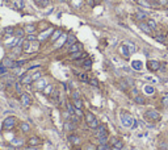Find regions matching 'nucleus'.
<instances>
[{
  "label": "nucleus",
  "mask_w": 168,
  "mask_h": 150,
  "mask_svg": "<svg viewBox=\"0 0 168 150\" xmlns=\"http://www.w3.org/2000/svg\"><path fill=\"white\" fill-rule=\"evenodd\" d=\"M84 117H85V123H87V125H88L89 129H93V130H94V129L101 124L99 121V118H97L92 112H89V111H87V112H85V116H84Z\"/></svg>",
  "instance_id": "nucleus-1"
},
{
  "label": "nucleus",
  "mask_w": 168,
  "mask_h": 150,
  "mask_svg": "<svg viewBox=\"0 0 168 150\" xmlns=\"http://www.w3.org/2000/svg\"><path fill=\"white\" fill-rule=\"evenodd\" d=\"M144 118H146L147 121H151V123H158V121H160V118H162V115H160L156 109H147L146 112H144Z\"/></svg>",
  "instance_id": "nucleus-2"
},
{
  "label": "nucleus",
  "mask_w": 168,
  "mask_h": 150,
  "mask_svg": "<svg viewBox=\"0 0 168 150\" xmlns=\"http://www.w3.org/2000/svg\"><path fill=\"white\" fill-rule=\"evenodd\" d=\"M120 120H121V124H122V126H125V128H131V125H133V123H134L133 116H131L130 113L125 112V111H122V112H121Z\"/></svg>",
  "instance_id": "nucleus-3"
},
{
  "label": "nucleus",
  "mask_w": 168,
  "mask_h": 150,
  "mask_svg": "<svg viewBox=\"0 0 168 150\" xmlns=\"http://www.w3.org/2000/svg\"><path fill=\"white\" fill-rule=\"evenodd\" d=\"M16 123H17L16 116H8V117H5L4 121H3V129H4V130H10V129L15 128Z\"/></svg>",
  "instance_id": "nucleus-4"
},
{
  "label": "nucleus",
  "mask_w": 168,
  "mask_h": 150,
  "mask_svg": "<svg viewBox=\"0 0 168 150\" xmlns=\"http://www.w3.org/2000/svg\"><path fill=\"white\" fill-rule=\"evenodd\" d=\"M108 134V128L105 124H100L96 129H94V137L99 138V137H102V136H106Z\"/></svg>",
  "instance_id": "nucleus-5"
},
{
  "label": "nucleus",
  "mask_w": 168,
  "mask_h": 150,
  "mask_svg": "<svg viewBox=\"0 0 168 150\" xmlns=\"http://www.w3.org/2000/svg\"><path fill=\"white\" fill-rule=\"evenodd\" d=\"M20 101L24 107H29V105H32V96L26 92H22L20 95Z\"/></svg>",
  "instance_id": "nucleus-6"
},
{
  "label": "nucleus",
  "mask_w": 168,
  "mask_h": 150,
  "mask_svg": "<svg viewBox=\"0 0 168 150\" xmlns=\"http://www.w3.org/2000/svg\"><path fill=\"white\" fill-rule=\"evenodd\" d=\"M68 142H70L72 146H79V145H81V138L78 134L71 133L70 136H68Z\"/></svg>",
  "instance_id": "nucleus-7"
},
{
  "label": "nucleus",
  "mask_w": 168,
  "mask_h": 150,
  "mask_svg": "<svg viewBox=\"0 0 168 150\" xmlns=\"http://www.w3.org/2000/svg\"><path fill=\"white\" fill-rule=\"evenodd\" d=\"M76 125H78V124L72 123L71 120H67V121H64V123H63V129H64L66 132H68V133H72V132H75Z\"/></svg>",
  "instance_id": "nucleus-8"
},
{
  "label": "nucleus",
  "mask_w": 168,
  "mask_h": 150,
  "mask_svg": "<svg viewBox=\"0 0 168 150\" xmlns=\"http://www.w3.org/2000/svg\"><path fill=\"white\" fill-rule=\"evenodd\" d=\"M15 62H16V61L13 59V58L4 57V58H3V61H1V65L4 66V67H7V68H15Z\"/></svg>",
  "instance_id": "nucleus-9"
},
{
  "label": "nucleus",
  "mask_w": 168,
  "mask_h": 150,
  "mask_svg": "<svg viewBox=\"0 0 168 150\" xmlns=\"http://www.w3.org/2000/svg\"><path fill=\"white\" fill-rule=\"evenodd\" d=\"M20 83L22 84V86H29V84L33 83V80H32V75L29 73H25L21 75L20 78Z\"/></svg>",
  "instance_id": "nucleus-10"
},
{
  "label": "nucleus",
  "mask_w": 168,
  "mask_h": 150,
  "mask_svg": "<svg viewBox=\"0 0 168 150\" xmlns=\"http://www.w3.org/2000/svg\"><path fill=\"white\" fill-rule=\"evenodd\" d=\"M146 66H147V68H148L150 71H158L160 68V63L158 62V61H154V59L147 61Z\"/></svg>",
  "instance_id": "nucleus-11"
},
{
  "label": "nucleus",
  "mask_w": 168,
  "mask_h": 150,
  "mask_svg": "<svg viewBox=\"0 0 168 150\" xmlns=\"http://www.w3.org/2000/svg\"><path fill=\"white\" fill-rule=\"evenodd\" d=\"M26 144H28V146H38V145L42 144V139L39 138V137H37V136H33L26 141Z\"/></svg>",
  "instance_id": "nucleus-12"
},
{
  "label": "nucleus",
  "mask_w": 168,
  "mask_h": 150,
  "mask_svg": "<svg viewBox=\"0 0 168 150\" xmlns=\"http://www.w3.org/2000/svg\"><path fill=\"white\" fill-rule=\"evenodd\" d=\"M47 86V82L45 80V79H38L37 82H34V88L37 89V91H43V88Z\"/></svg>",
  "instance_id": "nucleus-13"
},
{
  "label": "nucleus",
  "mask_w": 168,
  "mask_h": 150,
  "mask_svg": "<svg viewBox=\"0 0 168 150\" xmlns=\"http://www.w3.org/2000/svg\"><path fill=\"white\" fill-rule=\"evenodd\" d=\"M52 32H54V29L52 28H49L47 30H43V32H41V34H39L37 38H38V41H45V39L47 38V37H50L52 34Z\"/></svg>",
  "instance_id": "nucleus-14"
},
{
  "label": "nucleus",
  "mask_w": 168,
  "mask_h": 150,
  "mask_svg": "<svg viewBox=\"0 0 168 150\" xmlns=\"http://www.w3.org/2000/svg\"><path fill=\"white\" fill-rule=\"evenodd\" d=\"M83 46H81L80 42H75L72 44L71 46H68V54H72V53H76V51H81Z\"/></svg>",
  "instance_id": "nucleus-15"
},
{
  "label": "nucleus",
  "mask_w": 168,
  "mask_h": 150,
  "mask_svg": "<svg viewBox=\"0 0 168 150\" xmlns=\"http://www.w3.org/2000/svg\"><path fill=\"white\" fill-rule=\"evenodd\" d=\"M66 39H67V34H64L63 33L62 36L59 37V38L55 41V45H54V47L55 49H59V47H62L63 45H66Z\"/></svg>",
  "instance_id": "nucleus-16"
},
{
  "label": "nucleus",
  "mask_w": 168,
  "mask_h": 150,
  "mask_svg": "<svg viewBox=\"0 0 168 150\" xmlns=\"http://www.w3.org/2000/svg\"><path fill=\"white\" fill-rule=\"evenodd\" d=\"M138 26H139V29H141L143 33H146V34H151V33H152V30L150 29V26L147 25L146 21H139Z\"/></svg>",
  "instance_id": "nucleus-17"
},
{
  "label": "nucleus",
  "mask_w": 168,
  "mask_h": 150,
  "mask_svg": "<svg viewBox=\"0 0 168 150\" xmlns=\"http://www.w3.org/2000/svg\"><path fill=\"white\" fill-rule=\"evenodd\" d=\"M70 58L72 61H78V59H85L87 58V54L83 51H76V53H72V54H70Z\"/></svg>",
  "instance_id": "nucleus-18"
},
{
  "label": "nucleus",
  "mask_w": 168,
  "mask_h": 150,
  "mask_svg": "<svg viewBox=\"0 0 168 150\" xmlns=\"http://www.w3.org/2000/svg\"><path fill=\"white\" fill-rule=\"evenodd\" d=\"M120 51H121V54H122V57H123V58H129V57H130V54H131L130 50H129V47L126 46V44L121 45Z\"/></svg>",
  "instance_id": "nucleus-19"
},
{
  "label": "nucleus",
  "mask_w": 168,
  "mask_h": 150,
  "mask_svg": "<svg viewBox=\"0 0 168 150\" xmlns=\"http://www.w3.org/2000/svg\"><path fill=\"white\" fill-rule=\"evenodd\" d=\"M62 34H63V32L60 30V29H55V30L52 32V34L50 36V41H51V42H55L60 36H62Z\"/></svg>",
  "instance_id": "nucleus-20"
},
{
  "label": "nucleus",
  "mask_w": 168,
  "mask_h": 150,
  "mask_svg": "<svg viewBox=\"0 0 168 150\" xmlns=\"http://www.w3.org/2000/svg\"><path fill=\"white\" fill-rule=\"evenodd\" d=\"M24 30H25V33H28V34H34V32L37 30V26L34 25V24H26Z\"/></svg>",
  "instance_id": "nucleus-21"
},
{
  "label": "nucleus",
  "mask_w": 168,
  "mask_h": 150,
  "mask_svg": "<svg viewBox=\"0 0 168 150\" xmlns=\"http://www.w3.org/2000/svg\"><path fill=\"white\" fill-rule=\"evenodd\" d=\"M134 103H136V104L139 105H144L147 103L146 97L142 96V95H136V96H134Z\"/></svg>",
  "instance_id": "nucleus-22"
},
{
  "label": "nucleus",
  "mask_w": 168,
  "mask_h": 150,
  "mask_svg": "<svg viewBox=\"0 0 168 150\" xmlns=\"http://www.w3.org/2000/svg\"><path fill=\"white\" fill-rule=\"evenodd\" d=\"M131 67L136 71H141L142 68H143V62H142V61H133V62H131Z\"/></svg>",
  "instance_id": "nucleus-23"
},
{
  "label": "nucleus",
  "mask_w": 168,
  "mask_h": 150,
  "mask_svg": "<svg viewBox=\"0 0 168 150\" xmlns=\"http://www.w3.org/2000/svg\"><path fill=\"white\" fill-rule=\"evenodd\" d=\"M76 42V37L75 34H67V39H66V46H71L72 44H75Z\"/></svg>",
  "instance_id": "nucleus-24"
},
{
  "label": "nucleus",
  "mask_w": 168,
  "mask_h": 150,
  "mask_svg": "<svg viewBox=\"0 0 168 150\" xmlns=\"http://www.w3.org/2000/svg\"><path fill=\"white\" fill-rule=\"evenodd\" d=\"M72 104L75 108H79V109H84V101L81 99H72Z\"/></svg>",
  "instance_id": "nucleus-25"
},
{
  "label": "nucleus",
  "mask_w": 168,
  "mask_h": 150,
  "mask_svg": "<svg viewBox=\"0 0 168 150\" xmlns=\"http://www.w3.org/2000/svg\"><path fill=\"white\" fill-rule=\"evenodd\" d=\"M92 67V59L91 58H85V59H83V68L87 71H89Z\"/></svg>",
  "instance_id": "nucleus-26"
},
{
  "label": "nucleus",
  "mask_w": 168,
  "mask_h": 150,
  "mask_svg": "<svg viewBox=\"0 0 168 150\" xmlns=\"http://www.w3.org/2000/svg\"><path fill=\"white\" fill-rule=\"evenodd\" d=\"M15 30H16V28H13V26H7V28L4 29V33L7 37H13L15 36Z\"/></svg>",
  "instance_id": "nucleus-27"
},
{
  "label": "nucleus",
  "mask_w": 168,
  "mask_h": 150,
  "mask_svg": "<svg viewBox=\"0 0 168 150\" xmlns=\"http://www.w3.org/2000/svg\"><path fill=\"white\" fill-rule=\"evenodd\" d=\"M38 47H39V41H38V39H37V41L30 42V47H29V51L28 53L36 51V50H38Z\"/></svg>",
  "instance_id": "nucleus-28"
},
{
  "label": "nucleus",
  "mask_w": 168,
  "mask_h": 150,
  "mask_svg": "<svg viewBox=\"0 0 168 150\" xmlns=\"http://www.w3.org/2000/svg\"><path fill=\"white\" fill-rule=\"evenodd\" d=\"M54 88H55V87L52 86V84H47V86L43 88V91H42V92H43L45 95H47V96H50V95H51V92L54 91Z\"/></svg>",
  "instance_id": "nucleus-29"
},
{
  "label": "nucleus",
  "mask_w": 168,
  "mask_h": 150,
  "mask_svg": "<svg viewBox=\"0 0 168 150\" xmlns=\"http://www.w3.org/2000/svg\"><path fill=\"white\" fill-rule=\"evenodd\" d=\"M24 36H25V30H24L22 28H16L15 37H17V38H24Z\"/></svg>",
  "instance_id": "nucleus-30"
},
{
  "label": "nucleus",
  "mask_w": 168,
  "mask_h": 150,
  "mask_svg": "<svg viewBox=\"0 0 168 150\" xmlns=\"http://www.w3.org/2000/svg\"><path fill=\"white\" fill-rule=\"evenodd\" d=\"M81 150H97V146L94 144H92V142H87V144H84Z\"/></svg>",
  "instance_id": "nucleus-31"
},
{
  "label": "nucleus",
  "mask_w": 168,
  "mask_h": 150,
  "mask_svg": "<svg viewBox=\"0 0 168 150\" xmlns=\"http://www.w3.org/2000/svg\"><path fill=\"white\" fill-rule=\"evenodd\" d=\"M32 75V80H33V83L34 82H37L38 79H41V76H42V73L41 71H36V73H29Z\"/></svg>",
  "instance_id": "nucleus-32"
},
{
  "label": "nucleus",
  "mask_w": 168,
  "mask_h": 150,
  "mask_svg": "<svg viewBox=\"0 0 168 150\" xmlns=\"http://www.w3.org/2000/svg\"><path fill=\"white\" fill-rule=\"evenodd\" d=\"M34 1H36L41 8H46L50 5V0H34Z\"/></svg>",
  "instance_id": "nucleus-33"
},
{
  "label": "nucleus",
  "mask_w": 168,
  "mask_h": 150,
  "mask_svg": "<svg viewBox=\"0 0 168 150\" xmlns=\"http://www.w3.org/2000/svg\"><path fill=\"white\" fill-rule=\"evenodd\" d=\"M147 25L150 26V29L151 30H156V28H158V25H156V23H155V20H152V18H147Z\"/></svg>",
  "instance_id": "nucleus-34"
},
{
  "label": "nucleus",
  "mask_w": 168,
  "mask_h": 150,
  "mask_svg": "<svg viewBox=\"0 0 168 150\" xmlns=\"http://www.w3.org/2000/svg\"><path fill=\"white\" fill-rule=\"evenodd\" d=\"M135 18L138 21H144L147 18V15L144 12H141V11H139V12H136L135 13Z\"/></svg>",
  "instance_id": "nucleus-35"
},
{
  "label": "nucleus",
  "mask_w": 168,
  "mask_h": 150,
  "mask_svg": "<svg viewBox=\"0 0 168 150\" xmlns=\"http://www.w3.org/2000/svg\"><path fill=\"white\" fill-rule=\"evenodd\" d=\"M79 80L80 82H83V83H88V80H89V76H88V74L87 73H81V74H79Z\"/></svg>",
  "instance_id": "nucleus-36"
},
{
  "label": "nucleus",
  "mask_w": 168,
  "mask_h": 150,
  "mask_svg": "<svg viewBox=\"0 0 168 150\" xmlns=\"http://www.w3.org/2000/svg\"><path fill=\"white\" fill-rule=\"evenodd\" d=\"M20 129L22 133H28L29 130H30V125H29L28 123H21L20 124Z\"/></svg>",
  "instance_id": "nucleus-37"
},
{
  "label": "nucleus",
  "mask_w": 168,
  "mask_h": 150,
  "mask_svg": "<svg viewBox=\"0 0 168 150\" xmlns=\"http://www.w3.org/2000/svg\"><path fill=\"white\" fill-rule=\"evenodd\" d=\"M88 83L91 84L92 87H99V79L94 78V76H89V80Z\"/></svg>",
  "instance_id": "nucleus-38"
},
{
  "label": "nucleus",
  "mask_w": 168,
  "mask_h": 150,
  "mask_svg": "<svg viewBox=\"0 0 168 150\" xmlns=\"http://www.w3.org/2000/svg\"><path fill=\"white\" fill-rule=\"evenodd\" d=\"M160 101H162V105L164 108H168V94H164L162 97H160Z\"/></svg>",
  "instance_id": "nucleus-39"
},
{
  "label": "nucleus",
  "mask_w": 168,
  "mask_h": 150,
  "mask_svg": "<svg viewBox=\"0 0 168 150\" xmlns=\"http://www.w3.org/2000/svg\"><path fill=\"white\" fill-rule=\"evenodd\" d=\"M136 3H138L139 5H142V7H146V8H152V4L151 3H148L147 0H136Z\"/></svg>",
  "instance_id": "nucleus-40"
},
{
  "label": "nucleus",
  "mask_w": 168,
  "mask_h": 150,
  "mask_svg": "<svg viewBox=\"0 0 168 150\" xmlns=\"http://www.w3.org/2000/svg\"><path fill=\"white\" fill-rule=\"evenodd\" d=\"M143 91H144V94H147V95H152L155 92V88L152 86H144Z\"/></svg>",
  "instance_id": "nucleus-41"
},
{
  "label": "nucleus",
  "mask_w": 168,
  "mask_h": 150,
  "mask_svg": "<svg viewBox=\"0 0 168 150\" xmlns=\"http://www.w3.org/2000/svg\"><path fill=\"white\" fill-rule=\"evenodd\" d=\"M126 44V46L129 47V50H130V53H134L136 50V47H135V45L133 44V42H130V41H127V42H125Z\"/></svg>",
  "instance_id": "nucleus-42"
},
{
  "label": "nucleus",
  "mask_w": 168,
  "mask_h": 150,
  "mask_svg": "<svg viewBox=\"0 0 168 150\" xmlns=\"http://www.w3.org/2000/svg\"><path fill=\"white\" fill-rule=\"evenodd\" d=\"M155 39H156L158 42L165 44V34H158V36H155Z\"/></svg>",
  "instance_id": "nucleus-43"
},
{
  "label": "nucleus",
  "mask_w": 168,
  "mask_h": 150,
  "mask_svg": "<svg viewBox=\"0 0 168 150\" xmlns=\"http://www.w3.org/2000/svg\"><path fill=\"white\" fill-rule=\"evenodd\" d=\"M71 96H72V99H81V95H80V92H79L78 89H72Z\"/></svg>",
  "instance_id": "nucleus-44"
},
{
  "label": "nucleus",
  "mask_w": 168,
  "mask_h": 150,
  "mask_svg": "<svg viewBox=\"0 0 168 150\" xmlns=\"http://www.w3.org/2000/svg\"><path fill=\"white\" fill-rule=\"evenodd\" d=\"M71 3H72V5L75 8H80L81 5H83V0H71Z\"/></svg>",
  "instance_id": "nucleus-45"
},
{
  "label": "nucleus",
  "mask_w": 168,
  "mask_h": 150,
  "mask_svg": "<svg viewBox=\"0 0 168 150\" xmlns=\"http://www.w3.org/2000/svg\"><path fill=\"white\" fill-rule=\"evenodd\" d=\"M26 62H28L26 59H22V61H16V62H15V67H18V68L22 67L24 65H26Z\"/></svg>",
  "instance_id": "nucleus-46"
},
{
  "label": "nucleus",
  "mask_w": 168,
  "mask_h": 150,
  "mask_svg": "<svg viewBox=\"0 0 168 150\" xmlns=\"http://www.w3.org/2000/svg\"><path fill=\"white\" fill-rule=\"evenodd\" d=\"M109 144H102V145H99L97 146V150H109Z\"/></svg>",
  "instance_id": "nucleus-47"
},
{
  "label": "nucleus",
  "mask_w": 168,
  "mask_h": 150,
  "mask_svg": "<svg viewBox=\"0 0 168 150\" xmlns=\"http://www.w3.org/2000/svg\"><path fill=\"white\" fill-rule=\"evenodd\" d=\"M75 116H78L79 118H81L84 116L83 113V109H79V108H75Z\"/></svg>",
  "instance_id": "nucleus-48"
},
{
  "label": "nucleus",
  "mask_w": 168,
  "mask_h": 150,
  "mask_svg": "<svg viewBox=\"0 0 168 150\" xmlns=\"http://www.w3.org/2000/svg\"><path fill=\"white\" fill-rule=\"evenodd\" d=\"M26 39H28V41H30V42H33V41H37V36L36 34H28V37H26Z\"/></svg>",
  "instance_id": "nucleus-49"
},
{
  "label": "nucleus",
  "mask_w": 168,
  "mask_h": 150,
  "mask_svg": "<svg viewBox=\"0 0 168 150\" xmlns=\"http://www.w3.org/2000/svg\"><path fill=\"white\" fill-rule=\"evenodd\" d=\"M113 147H117V149H122V147H123V142H122V139H118V141L114 144V146H113Z\"/></svg>",
  "instance_id": "nucleus-50"
},
{
  "label": "nucleus",
  "mask_w": 168,
  "mask_h": 150,
  "mask_svg": "<svg viewBox=\"0 0 168 150\" xmlns=\"http://www.w3.org/2000/svg\"><path fill=\"white\" fill-rule=\"evenodd\" d=\"M12 144H13V145H22L24 141H22L21 138H15V139L12 141Z\"/></svg>",
  "instance_id": "nucleus-51"
},
{
  "label": "nucleus",
  "mask_w": 168,
  "mask_h": 150,
  "mask_svg": "<svg viewBox=\"0 0 168 150\" xmlns=\"http://www.w3.org/2000/svg\"><path fill=\"white\" fill-rule=\"evenodd\" d=\"M7 70H8V68L4 67V66L0 63V74H5V73H7Z\"/></svg>",
  "instance_id": "nucleus-52"
},
{
  "label": "nucleus",
  "mask_w": 168,
  "mask_h": 150,
  "mask_svg": "<svg viewBox=\"0 0 168 150\" xmlns=\"http://www.w3.org/2000/svg\"><path fill=\"white\" fill-rule=\"evenodd\" d=\"M87 4H88L89 7H93V5H94V0H87Z\"/></svg>",
  "instance_id": "nucleus-53"
},
{
  "label": "nucleus",
  "mask_w": 168,
  "mask_h": 150,
  "mask_svg": "<svg viewBox=\"0 0 168 150\" xmlns=\"http://www.w3.org/2000/svg\"><path fill=\"white\" fill-rule=\"evenodd\" d=\"M160 5H167L168 4V0H159Z\"/></svg>",
  "instance_id": "nucleus-54"
},
{
  "label": "nucleus",
  "mask_w": 168,
  "mask_h": 150,
  "mask_svg": "<svg viewBox=\"0 0 168 150\" xmlns=\"http://www.w3.org/2000/svg\"><path fill=\"white\" fill-rule=\"evenodd\" d=\"M26 150H38V149H37V146H28Z\"/></svg>",
  "instance_id": "nucleus-55"
},
{
  "label": "nucleus",
  "mask_w": 168,
  "mask_h": 150,
  "mask_svg": "<svg viewBox=\"0 0 168 150\" xmlns=\"http://www.w3.org/2000/svg\"><path fill=\"white\" fill-rule=\"evenodd\" d=\"M72 150H81L80 147H78V146H72Z\"/></svg>",
  "instance_id": "nucleus-56"
},
{
  "label": "nucleus",
  "mask_w": 168,
  "mask_h": 150,
  "mask_svg": "<svg viewBox=\"0 0 168 150\" xmlns=\"http://www.w3.org/2000/svg\"><path fill=\"white\" fill-rule=\"evenodd\" d=\"M57 1H58V3H66L67 0H57Z\"/></svg>",
  "instance_id": "nucleus-57"
},
{
  "label": "nucleus",
  "mask_w": 168,
  "mask_h": 150,
  "mask_svg": "<svg viewBox=\"0 0 168 150\" xmlns=\"http://www.w3.org/2000/svg\"><path fill=\"white\" fill-rule=\"evenodd\" d=\"M158 150H168V149H164V147H159Z\"/></svg>",
  "instance_id": "nucleus-58"
},
{
  "label": "nucleus",
  "mask_w": 168,
  "mask_h": 150,
  "mask_svg": "<svg viewBox=\"0 0 168 150\" xmlns=\"http://www.w3.org/2000/svg\"><path fill=\"white\" fill-rule=\"evenodd\" d=\"M112 150H121V149H117V147H112Z\"/></svg>",
  "instance_id": "nucleus-59"
},
{
  "label": "nucleus",
  "mask_w": 168,
  "mask_h": 150,
  "mask_svg": "<svg viewBox=\"0 0 168 150\" xmlns=\"http://www.w3.org/2000/svg\"><path fill=\"white\" fill-rule=\"evenodd\" d=\"M167 134H168V133H167Z\"/></svg>",
  "instance_id": "nucleus-60"
}]
</instances>
